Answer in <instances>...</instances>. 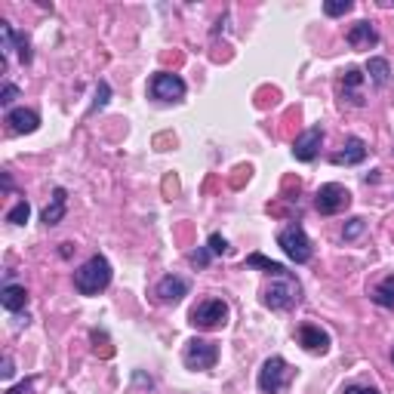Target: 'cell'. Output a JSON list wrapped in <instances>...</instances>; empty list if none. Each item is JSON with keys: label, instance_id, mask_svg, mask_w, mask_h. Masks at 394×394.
<instances>
[{"label": "cell", "instance_id": "cell-7", "mask_svg": "<svg viewBox=\"0 0 394 394\" xmlns=\"http://www.w3.org/2000/svg\"><path fill=\"white\" fill-rule=\"evenodd\" d=\"M182 360L188 369H209L219 360V348H215L213 342H207V339H191V342L185 345Z\"/></svg>", "mask_w": 394, "mask_h": 394}, {"label": "cell", "instance_id": "cell-32", "mask_svg": "<svg viewBox=\"0 0 394 394\" xmlns=\"http://www.w3.org/2000/svg\"><path fill=\"white\" fill-rule=\"evenodd\" d=\"M391 360H394V351H391Z\"/></svg>", "mask_w": 394, "mask_h": 394}, {"label": "cell", "instance_id": "cell-12", "mask_svg": "<svg viewBox=\"0 0 394 394\" xmlns=\"http://www.w3.org/2000/svg\"><path fill=\"white\" fill-rule=\"evenodd\" d=\"M6 123H10V129L12 133H34L37 127H40V117L34 114V111H28V108H12L10 114H6Z\"/></svg>", "mask_w": 394, "mask_h": 394}, {"label": "cell", "instance_id": "cell-18", "mask_svg": "<svg viewBox=\"0 0 394 394\" xmlns=\"http://www.w3.org/2000/svg\"><path fill=\"white\" fill-rule=\"evenodd\" d=\"M360 83H363V74H360V71H357V68H348V71H345V74H342V92H345V90H351V92H348V96H345V98H348V102H351V105H363L360 92H354V90H357V86H360Z\"/></svg>", "mask_w": 394, "mask_h": 394}, {"label": "cell", "instance_id": "cell-15", "mask_svg": "<svg viewBox=\"0 0 394 394\" xmlns=\"http://www.w3.org/2000/svg\"><path fill=\"white\" fill-rule=\"evenodd\" d=\"M65 207H68V194L65 188H55L53 191V200H49V207L43 209V225H59L62 219H65Z\"/></svg>", "mask_w": 394, "mask_h": 394}, {"label": "cell", "instance_id": "cell-3", "mask_svg": "<svg viewBox=\"0 0 394 394\" xmlns=\"http://www.w3.org/2000/svg\"><path fill=\"white\" fill-rule=\"evenodd\" d=\"M262 302H265L268 308H274V311L293 308L296 302H299V283H296V277H293V274L277 277V280L271 283V287H265Z\"/></svg>", "mask_w": 394, "mask_h": 394}, {"label": "cell", "instance_id": "cell-23", "mask_svg": "<svg viewBox=\"0 0 394 394\" xmlns=\"http://www.w3.org/2000/svg\"><path fill=\"white\" fill-rule=\"evenodd\" d=\"M108 98H111V86L105 83V80H98V86H96V102H92V108H90V111L105 108V105H108Z\"/></svg>", "mask_w": 394, "mask_h": 394}, {"label": "cell", "instance_id": "cell-5", "mask_svg": "<svg viewBox=\"0 0 394 394\" xmlns=\"http://www.w3.org/2000/svg\"><path fill=\"white\" fill-rule=\"evenodd\" d=\"M277 244H280V250L287 252L289 259H293L296 265H302V262H308L311 259V240H308V234H305V228L302 225H289V228H283L280 231V237H277Z\"/></svg>", "mask_w": 394, "mask_h": 394}, {"label": "cell", "instance_id": "cell-24", "mask_svg": "<svg viewBox=\"0 0 394 394\" xmlns=\"http://www.w3.org/2000/svg\"><path fill=\"white\" fill-rule=\"evenodd\" d=\"M348 10H351V0H326V3H324L326 16H345Z\"/></svg>", "mask_w": 394, "mask_h": 394}, {"label": "cell", "instance_id": "cell-28", "mask_svg": "<svg viewBox=\"0 0 394 394\" xmlns=\"http://www.w3.org/2000/svg\"><path fill=\"white\" fill-rule=\"evenodd\" d=\"M342 394H379V391H376V388H369V385H345Z\"/></svg>", "mask_w": 394, "mask_h": 394}, {"label": "cell", "instance_id": "cell-11", "mask_svg": "<svg viewBox=\"0 0 394 394\" xmlns=\"http://www.w3.org/2000/svg\"><path fill=\"white\" fill-rule=\"evenodd\" d=\"M182 296H188V280H182V277L170 274L157 283V299L163 305H176V302H182Z\"/></svg>", "mask_w": 394, "mask_h": 394}, {"label": "cell", "instance_id": "cell-2", "mask_svg": "<svg viewBox=\"0 0 394 394\" xmlns=\"http://www.w3.org/2000/svg\"><path fill=\"white\" fill-rule=\"evenodd\" d=\"M293 379V369L283 357H268L259 369V391L262 394H280Z\"/></svg>", "mask_w": 394, "mask_h": 394}, {"label": "cell", "instance_id": "cell-22", "mask_svg": "<svg viewBox=\"0 0 394 394\" xmlns=\"http://www.w3.org/2000/svg\"><path fill=\"white\" fill-rule=\"evenodd\" d=\"M363 228H367V222L360 219V215H354V219H348V225H345V240H354V237H360L363 234Z\"/></svg>", "mask_w": 394, "mask_h": 394}, {"label": "cell", "instance_id": "cell-21", "mask_svg": "<svg viewBox=\"0 0 394 394\" xmlns=\"http://www.w3.org/2000/svg\"><path fill=\"white\" fill-rule=\"evenodd\" d=\"M28 215H31V207H28V200H18L16 207L6 213V222H12V225H25L28 222Z\"/></svg>", "mask_w": 394, "mask_h": 394}, {"label": "cell", "instance_id": "cell-27", "mask_svg": "<svg viewBox=\"0 0 394 394\" xmlns=\"http://www.w3.org/2000/svg\"><path fill=\"white\" fill-rule=\"evenodd\" d=\"M228 250V244H225V237H222V234H213V237H209V252H215V256H222V252Z\"/></svg>", "mask_w": 394, "mask_h": 394}, {"label": "cell", "instance_id": "cell-19", "mask_svg": "<svg viewBox=\"0 0 394 394\" xmlns=\"http://www.w3.org/2000/svg\"><path fill=\"white\" fill-rule=\"evenodd\" d=\"M246 265H250V268H262V271H268L271 277H283V274H289V271L283 268L280 262H271V259H265L262 252H252V256H246Z\"/></svg>", "mask_w": 394, "mask_h": 394}, {"label": "cell", "instance_id": "cell-14", "mask_svg": "<svg viewBox=\"0 0 394 394\" xmlns=\"http://www.w3.org/2000/svg\"><path fill=\"white\" fill-rule=\"evenodd\" d=\"M348 43L354 49H369L379 43V34H376V28L369 22H357V25H351V31H348Z\"/></svg>", "mask_w": 394, "mask_h": 394}, {"label": "cell", "instance_id": "cell-30", "mask_svg": "<svg viewBox=\"0 0 394 394\" xmlns=\"http://www.w3.org/2000/svg\"><path fill=\"white\" fill-rule=\"evenodd\" d=\"M191 262H194V265H207V262H209V250H197V252H191Z\"/></svg>", "mask_w": 394, "mask_h": 394}, {"label": "cell", "instance_id": "cell-6", "mask_svg": "<svg viewBox=\"0 0 394 394\" xmlns=\"http://www.w3.org/2000/svg\"><path fill=\"white\" fill-rule=\"evenodd\" d=\"M314 207H317V213H324V215H336V213H342V209L351 207V191L345 188V185L330 182V185H324V188L317 191Z\"/></svg>", "mask_w": 394, "mask_h": 394}, {"label": "cell", "instance_id": "cell-13", "mask_svg": "<svg viewBox=\"0 0 394 394\" xmlns=\"http://www.w3.org/2000/svg\"><path fill=\"white\" fill-rule=\"evenodd\" d=\"M363 157H367V142L354 135V139L345 142L342 151L332 154V163H339V166H342V163H345V166H354V163H360Z\"/></svg>", "mask_w": 394, "mask_h": 394}, {"label": "cell", "instance_id": "cell-29", "mask_svg": "<svg viewBox=\"0 0 394 394\" xmlns=\"http://www.w3.org/2000/svg\"><path fill=\"white\" fill-rule=\"evenodd\" d=\"M34 391V379H25V382H18L16 388H10L6 394H31Z\"/></svg>", "mask_w": 394, "mask_h": 394}, {"label": "cell", "instance_id": "cell-20", "mask_svg": "<svg viewBox=\"0 0 394 394\" xmlns=\"http://www.w3.org/2000/svg\"><path fill=\"white\" fill-rule=\"evenodd\" d=\"M367 74H369V80H373L376 86H385L388 77H391V68H388L385 59H369L367 62Z\"/></svg>", "mask_w": 394, "mask_h": 394}, {"label": "cell", "instance_id": "cell-1", "mask_svg": "<svg viewBox=\"0 0 394 394\" xmlns=\"http://www.w3.org/2000/svg\"><path fill=\"white\" fill-rule=\"evenodd\" d=\"M111 283V265L105 256H92L74 271V287L83 296H98Z\"/></svg>", "mask_w": 394, "mask_h": 394}, {"label": "cell", "instance_id": "cell-8", "mask_svg": "<svg viewBox=\"0 0 394 394\" xmlns=\"http://www.w3.org/2000/svg\"><path fill=\"white\" fill-rule=\"evenodd\" d=\"M182 96H185V80L179 74L160 71L151 77V98H157V102H179Z\"/></svg>", "mask_w": 394, "mask_h": 394}, {"label": "cell", "instance_id": "cell-17", "mask_svg": "<svg viewBox=\"0 0 394 394\" xmlns=\"http://www.w3.org/2000/svg\"><path fill=\"white\" fill-rule=\"evenodd\" d=\"M373 302L382 308H394V274L382 277V280L373 287Z\"/></svg>", "mask_w": 394, "mask_h": 394}, {"label": "cell", "instance_id": "cell-26", "mask_svg": "<svg viewBox=\"0 0 394 394\" xmlns=\"http://www.w3.org/2000/svg\"><path fill=\"white\" fill-rule=\"evenodd\" d=\"M16 98H18V86L6 83V86H3V92H0V105H12Z\"/></svg>", "mask_w": 394, "mask_h": 394}, {"label": "cell", "instance_id": "cell-25", "mask_svg": "<svg viewBox=\"0 0 394 394\" xmlns=\"http://www.w3.org/2000/svg\"><path fill=\"white\" fill-rule=\"evenodd\" d=\"M16 49H18V59H22L25 65H28V62H31V43H28V37H25V34H18Z\"/></svg>", "mask_w": 394, "mask_h": 394}, {"label": "cell", "instance_id": "cell-31", "mask_svg": "<svg viewBox=\"0 0 394 394\" xmlns=\"http://www.w3.org/2000/svg\"><path fill=\"white\" fill-rule=\"evenodd\" d=\"M0 373H3V379H10V376L16 373V369H12V360H10V357L3 360V369H0Z\"/></svg>", "mask_w": 394, "mask_h": 394}, {"label": "cell", "instance_id": "cell-4", "mask_svg": "<svg viewBox=\"0 0 394 394\" xmlns=\"http://www.w3.org/2000/svg\"><path fill=\"white\" fill-rule=\"evenodd\" d=\"M188 320H191V326H197V330H219V326L228 320V305L222 299H207V302L191 308Z\"/></svg>", "mask_w": 394, "mask_h": 394}, {"label": "cell", "instance_id": "cell-10", "mask_svg": "<svg viewBox=\"0 0 394 394\" xmlns=\"http://www.w3.org/2000/svg\"><path fill=\"white\" fill-rule=\"evenodd\" d=\"M299 345L305 351H311V354H324V351L330 348V336L314 324H302L299 326Z\"/></svg>", "mask_w": 394, "mask_h": 394}, {"label": "cell", "instance_id": "cell-16", "mask_svg": "<svg viewBox=\"0 0 394 394\" xmlns=\"http://www.w3.org/2000/svg\"><path fill=\"white\" fill-rule=\"evenodd\" d=\"M0 302H3L6 311H22L25 302H28V289L18 287V283H6V287L0 289Z\"/></svg>", "mask_w": 394, "mask_h": 394}, {"label": "cell", "instance_id": "cell-9", "mask_svg": "<svg viewBox=\"0 0 394 394\" xmlns=\"http://www.w3.org/2000/svg\"><path fill=\"white\" fill-rule=\"evenodd\" d=\"M320 142H324V129H320V127L305 129V133H302L299 139H296V145H293L296 160H302V163H308V160H314V157H317V148H320Z\"/></svg>", "mask_w": 394, "mask_h": 394}]
</instances>
